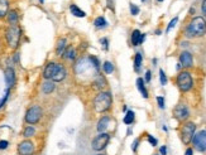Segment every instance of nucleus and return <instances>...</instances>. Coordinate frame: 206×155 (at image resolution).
Returning <instances> with one entry per match:
<instances>
[{
	"mask_svg": "<svg viewBox=\"0 0 206 155\" xmlns=\"http://www.w3.org/2000/svg\"><path fill=\"white\" fill-rule=\"evenodd\" d=\"M21 37H22V30L21 28L18 27L16 24L15 25H10L7 30V41H8V44L10 48H16L18 44H19V41H21Z\"/></svg>",
	"mask_w": 206,
	"mask_h": 155,
	"instance_id": "7ed1b4c3",
	"label": "nucleus"
},
{
	"mask_svg": "<svg viewBox=\"0 0 206 155\" xmlns=\"http://www.w3.org/2000/svg\"><path fill=\"white\" fill-rule=\"evenodd\" d=\"M42 115H43L42 108L38 105H34V106H32V107L28 108V111L25 113V121L28 124H37V122L41 120Z\"/></svg>",
	"mask_w": 206,
	"mask_h": 155,
	"instance_id": "423d86ee",
	"label": "nucleus"
},
{
	"mask_svg": "<svg viewBox=\"0 0 206 155\" xmlns=\"http://www.w3.org/2000/svg\"><path fill=\"white\" fill-rule=\"evenodd\" d=\"M9 2L8 0H0V18H4L8 13Z\"/></svg>",
	"mask_w": 206,
	"mask_h": 155,
	"instance_id": "412c9836",
	"label": "nucleus"
},
{
	"mask_svg": "<svg viewBox=\"0 0 206 155\" xmlns=\"http://www.w3.org/2000/svg\"><path fill=\"white\" fill-rule=\"evenodd\" d=\"M145 81L147 82L151 81V71H147V73H145Z\"/></svg>",
	"mask_w": 206,
	"mask_h": 155,
	"instance_id": "58836bf2",
	"label": "nucleus"
},
{
	"mask_svg": "<svg viewBox=\"0 0 206 155\" xmlns=\"http://www.w3.org/2000/svg\"><path fill=\"white\" fill-rule=\"evenodd\" d=\"M111 102H113V99H111L110 92H100L95 96V99L92 101L94 111L98 113H103L111 107Z\"/></svg>",
	"mask_w": 206,
	"mask_h": 155,
	"instance_id": "f257e3e1",
	"label": "nucleus"
},
{
	"mask_svg": "<svg viewBox=\"0 0 206 155\" xmlns=\"http://www.w3.org/2000/svg\"><path fill=\"white\" fill-rule=\"evenodd\" d=\"M94 24H95V27L96 28H104V27H106V20H105V18H103V16H99V18H96L95 19V22H94Z\"/></svg>",
	"mask_w": 206,
	"mask_h": 155,
	"instance_id": "bb28decb",
	"label": "nucleus"
},
{
	"mask_svg": "<svg viewBox=\"0 0 206 155\" xmlns=\"http://www.w3.org/2000/svg\"><path fill=\"white\" fill-rule=\"evenodd\" d=\"M109 140H110V135L106 134V132H101L100 135H98V136L92 140L91 146H92V149L95 151H101V150H104L106 148Z\"/></svg>",
	"mask_w": 206,
	"mask_h": 155,
	"instance_id": "0eeeda50",
	"label": "nucleus"
},
{
	"mask_svg": "<svg viewBox=\"0 0 206 155\" xmlns=\"http://www.w3.org/2000/svg\"><path fill=\"white\" fill-rule=\"evenodd\" d=\"M158 2H163V0H158Z\"/></svg>",
	"mask_w": 206,
	"mask_h": 155,
	"instance_id": "a18cd8bd",
	"label": "nucleus"
},
{
	"mask_svg": "<svg viewBox=\"0 0 206 155\" xmlns=\"http://www.w3.org/2000/svg\"><path fill=\"white\" fill-rule=\"evenodd\" d=\"M109 122H110V117H109V116H104V117H101V119L99 120V122H98V125H96V130H98L99 132H104V131L108 129Z\"/></svg>",
	"mask_w": 206,
	"mask_h": 155,
	"instance_id": "2eb2a0df",
	"label": "nucleus"
},
{
	"mask_svg": "<svg viewBox=\"0 0 206 155\" xmlns=\"http://www.w3.org/2000/svg\"><path fill=\"white\" fill-rule=\"evenodd\" d=\"M201 10H202V14L206 16V0H202V5H201Z\"/></svg>",
	"mask_w": 206,
	"mask_h": 155,
	"instance_id": "4c0bfd02",
	"label": "nucleus"
},
{
	"mask_svg": "<svg viewBox=\"0 0 206 155\" xmlns=\"http://www.w3.org/2000/svg\"><path fill=\"white\" fill-rule=\"evenodd\" d=\"M143 41H144V35H143L138 29H135V30L133 32V34H132V43H133V46H138V44H140Z\"/></svg>",
	"mask_w": 206,
	"mask_h": 155,
	"instance_id": "dca6fc26",
	"label": "nucleus"
},
{
	"mask_svg": "<svg viewBox=\"0 0 206 155\" xmlns=\"http://www.w3.org/2000/svg\"><path fill=\"white\" fill-rule=\"evenodd\" d=\"M34 134H35V129L32 127V126H28V127L24 130V134H23V135H24L25 138H32Z\"/></svg>",
	"mask_w": 206,
	"mask_h": 155,
	"instance_id": "c85d7f7f",
	"label": "nucleus"
},
{
	"mask_svg": "<svg viewBox=\"0 0 206 155\" xmlns=\"http://www.w3.org/2000/svg\"><path fill=\"white\" fill-rule=\"evenodd\" d=\"M130 11H132V14H133V15H137V14L139 13V8H138V7H135L134 4H130Z\"/></svg>",
	"mask_w": 206,
	"mask_h": 155,
	"instance_id": "2f4dec72",
	"label": "nucleus"
},
{
	"mask_svg": "<svg viewBox=\"0 0 206 155\" xmlns=\"http://www.w3.org/2000/svg\"><path fill=\"white\" fill-rule=\"evenodd\" d=\"M173 115H175V117H176L178 121H185V120L190 116V111H189V108H187L186 105L180 104V105H177V106L175 107Z\"/></svg>",
	"mask_w": 206,
	"mask_h": 155,
	"instance_id": "1a4fd4ad",
	"label": "nucleus"
},
{
	"mask_svg": "<svg viewBox=\"0 0 206 155\" xmlns=\"http://www.w3.org/2000/svg\"><path fill=\"white\" fill-rule=\"evenodd\" d=\"M104 72L108 73V74L113 73V72H114V66H113V63H111V62H105V63H104Z\"/></svg>",
	"mask_w": 206,
	"mask_h": 155,
	"instance_id": "cd10ccee",
	"label": "nucleus"
},
{
	"mask_svg": "<svg viewBox=\"0 0 206 155\" xmlns=\"http://www.w3.org/2000/svg\"><path fill=\"white\" fill-rule=\"evenodd\" d=\"M134 121V112L133 111H128L126 115L124 116V124L129 125V124H132Z\"/></svg>",
	"mask_w": 206,
	"mask_h": 155,
	"instance_id": "a878e982",
	"label": "nucleus"
},
{
	"mask_svg": "<svg viewBox=\"0 0 206 155\" xmlns=\"http://www.w3.org/2000/svg\"><path fill=\"white\" fill-rule=\"evenodd\" d=\"M138 144H139V140H135V141L133 143V146H132V150H133V151L137 150V145H138Z\"/></svg>",
	"mask_w": 206,
	"mask_h": 155,
	"instance_id": "a19ab883",
	"label": "nucleus"
},
{
	"mask_svg": "<svg viewBox=\"0 0 206 155\" xmlns=\"http://www.w3.org/2000/svg\"><path fill=\"white\" fill-rule=\"evenodd\" d=\"M177 86L182 92H187L190 91L194 86V81H192V76L190 72L183 71L177 76Z\"/></svg>",
	"mask_w": 206,
	"mask_h": 155,
	"instance_id": "20e7f679",
	"label": "nucleus"
},
{
	"mask_svg": "<svg viewBox=\"0 0 206 155\" xmlns=\"http://www.w3.org/2000/svg\"><path fill=\"white\" fill-rule=\"evenodd\" d=\"M8 96H9V91H7V93H5V96H4V99H3L2 101H0V107H2V106H4L5 101L8 100Z\"/></svg>",
	"mask_w": 206,
	"mask_h": 155,
	"instance_id": "e433bc0d",
	"label": "nucleus"
},
{
	"mask_svg": "<svg viewBox=\"0 0 206 155\" xmlns=\"http://www.w3.org/2000/svg\"><path fill=\"white\" fill-rule=\"evenodd\" d=\"M98 155H105V154H98Z\"/></svg>",
	"mask_w": 206,
	"mask_h": 155,
	"instance_id": "c03bdc74",
	"label": "nucleus"
},
{
	"mask_svg": "<svg viewBox=\"0 0 206 155\" xmlns=\"http://www.w3.org/2000/svg\"><path fill=\"white\" fill-rule=\"evenodd\" d=\"M67 48V39L66 38H60L57 41V46H56V53L57 55H62Z\"/></svg>",
	"mask_w": 206,
	"mask_h": 155,
	"instance_id": "4468645a",
	"label": "nucleus"
},
{
	"mask_svg": "<svg viewBox=\"0 0 206 155\" xmlns=\"http://www.w3.org/2000/svg\"><path fill=\"white\" fill-rule=\"evenodd\" d=\"M33 153H34V145L29 140L22 141L18 146V154L19 155H33Z\"/></svg>",
	"mask_w": 206,
	"mask_h": 155,
	"instance_id": "9b49d317",
	"label": "nucleus"
},
{
	"mask_svg": "<svg viewBox=\"0 0 206 155\" xmlns=\"http://www.w3.org/2000/svg\"><path fill=\"white\" fill-rule=\"evenodd\" d=\"M5 82H7L8 87H13L15 83V72L10 67L5 69Z\"/></svg>",
	"mask_w": 206,
	"mask_h": 155,
	"instance_id": "ddd939ff",
	"label": "nucleus"
},
{
	"mask_svg": "<svg viewBox=\"0 0 206 155\" xmlns=\"http://www.w3.org/2000/svg\"><path fill=\"white\" fill-rule=\"evenodd\" d=\"M185 155H194V150H192L191 148H189V149H187V150H186Z\"/></svg>",
	"mask_w": 206,
	"mask_h": 155,
	"instance_id": "ea45409f",
	"label": "nucleus"
},
{
	"mask_svg": "<svg viewBox=\"0 0 206 155\" xmlns=\"http://www.w3.org/2000/svg\"><path fill=\"white\" fill-rule=\"evenodd\" d=\"M177 22H178V18H173L172 20H171V23H170V25L167 27V32H170V30H171V29L176 25V23H177Z\"/></svg>",
	"mask_w": 206,
	"mask_h": 155,
	"instance_id": "7c9ffc66",
	"label": "nucleus"
},
{
	"mask_svg": "<svg viewBox=\"0 0 206 155\" xmlns=\"http://www.w3.org/2000/svg\"><path fill=\"white\" fill-rule=\"evenodd\" d=\"M142 2H145V0H142Z\"/></svg>",
	"mask_w": 206,
	"mask_h": 155,
	"instance_id": "49530a36",
	"label": "nucleus"
},
{
	"mask_svg": "<svg viewBox=\"0 0 206 155\" xmlns=\"http://www.w3.org/2000/svg\"><path fill=\"white\" fill-rule=\"evenodd\" d=\"M66 74H67V72H66L65 67H63L62 64H60V63H56L51 80H52L53 82H61L62 80L66 78Z\"/></svg>",
	"mask_w": 206,
	"mask_h": 155,
	"instance_id": "9d476101",
	"label": "nucleus"
},
{
	"mask_svg": "<svg viewBox=\"0 0 206 155\" xmlns=\"http://www.w3.org/2000/svg\"><path fill=\"white\" fill-rule=\"evenodd\" d=\"M70 10H71V13H72L75 16H79V18H84V16H85V13H84L80 8H77L76 5H71Z\"/></svg>",
	"mask_w": 206,
	"mask_h": 155,
	"instance_id": "5701e85b",
	"label": "nucleus"
},
{
	"mask_svg": "<svg viewBox=\"0 0 206 155\" xmlns=\"http://www.w3.org/2000/svg\"><path fill=\"white\" fill-rule=\"evenodd\" d=\"M39 2H41V3H44V0H39Z\"/></svg>",
	"mask_w": 206,
	"mask_h": 155,
	"instance_id": "37998d69",
	"label": "nucleus"
},
{
	"mask_svg": "<svg viewBox=\"0 0 206 155\" xmlns=\"http://www.w3.org/2000/svg\"><path fill=\"white\" fill-rule=\"evenodd\" d=\"M159 78H161V83L164 86L167 83V77H166V74H164V72L162 69L159 71Z\"/></svg>",
	"mask_w": 206,
	"mask_h": 155,
	"instance_id": "c756f323",
	"label": "nucleus"
},
{
	"mask_svg": "<svg viewBox=\"0 0 206 155\" xmlns=\"http://www.w3.org/2000/svg\"><path fill=\"white\" fill-rule=\"evenodd\" d=\"M8 22H9L10 25H15L18 23V14H16V11H10L8 14Z\"/></svg>",
	"mask_w": 206,
	"mask_h": 155,
	"instance_id": "b1692460",
	"label": "nucleus"
},
{
	"mask_svg": "<svg viewBox=\"0 0 206 155\" xmlns=\"http://www.w3.org/2000/svg\"><path fill=\"white\" fill-rule=\"evenodd\" d=\"M94 85H95V87L98 88H104L106 86V80H105V77L101 76L100 73H98L95 76V80H94Z\"/></svg>",
	"mask_w": 206,
	"mask_h": 155,
	"instance_id": "a211bd4d",
	"label": "nucleus"
},
{
	"mask_svg": "<svg viewBox=\"0 0 206 155\" xmlns=\"http://www.w3.org/2000/svg\"><path fill=\"white\" fill-rule=\"evenodd\" d=\"M137 87H138V90L140 91V93H142L143 97H144V99H148V91L145 90L144 80H143V78H138V80H137Z\"/></svg>",
	"mask_w": 206,
	"mask_h": 155,
	"instance_id": "aec40b11",
	"label": "nucleus"
},
{
	"mask_svg": "<svg viewBox=\"0 0 206 155\" xmlns=\"http://www.w3.org/2000/svg\"><path fill=\"white\" fill-rule=\"evenodd\" d=\"M142 61H143V58H142V54L140 53H137L135 54V60H134V69L138 72L140 69V66H142Z\"/></svg>",
	"mask_w": 206,
	"mask_h": 155,
	"instance_id": "393cba45",
	"label": "nucleus"
},
{
	"mask_svg": "<svg viewBox=\"0 0 206 155\" xmlns=\"http://www.w3.org/2000/svg\"><path fill=\"white\" fill-rule=\"evenodd\" d=\"M148 141L152 144V146H156V145H157V140L152 136V135H148Z\"/></svg>",
	"mask_w": 206,
	"mask_h": 155,
	"instance_id": "c9c22d12",
	"label": "nucleus"
},
{
	"mask_svg": "<svg viewBox=\"0 0 206 155\" xmlns=\"http://www.w3.org/2000/svg\"><path fill=\"white\" fill-rule=\"evenodd\" d=\"M63 54H65V55H63L65 60L73 61L75 58H76V49H75L72 46H70V47H67V48H66V51H65V53H63Z\"/></svg>",
	"mask_w": 206,
	"mask_h": 155,
	"instance_id": "f3484780",
	"label": "nucleus"
},
{
	"mask_svg": "<svg viewBox=\"0 0 206 155\" xmlns=\"http://www.w3.org/2000/svg\"><path fill=\"white\" fill-rule=\"evenodd\" d=\"M180 62H181V66L183 67H191L194 63L192 54L190 52H182L180 55Z\"/></svg>",
	"mask_w": 206,
	"mask_h": 155,
	"instance_id": "f8f14e48",
	"label": "nucleus"
},
{
	"mask_svg": "<svg viewBox=\"0 0 206 155\" xmlns=\"http://www.w3.org/2000/svg\"><path fill=\"white\" fill-rule=\"evenodd\" d=\"M54 66H56V63L51 62V63H48L47 67L44 68V71H43V77H44L46 80H51V77H52V74H53Z\"/></svg>",
	"mask_w": 206,
	"mask_h": 155,
	"instance_id": "6ab92c4d",
	"label": "nucleus"
},
{
	"mask_svg": "<svg viewBox=\"0 0 206 155\" xmlns=\"http://www.w3.org/2000/svg\"><path fill=\"white\" fill-rule=\"evenodd\" d=\"M157 102H158V106L161 107V108H164V99L163 97H157Z\"/></svg>",
	"mask_w": 206,
	"mask_h": 155,
	"instance_id": "f704fd0d",
	"label": "nucleus"
},
{
	"mask_svg": "<svg viewBox=\"0 0 206 155\" xmlns=\"http://www.w3.org/2000/svg\"><path fill=\"white\" fill-rule=\"evenodd\" d=\"M195 130H196V125L194 122L183 124V126L181 129V140L185 145H189L192 141V138L195 135Z\"/></svg>",
	"mask_w": 206,
	"mask_h": 155,
	"instance_id": "39448f33",
	"label": "nucleus"
},
{
	"mask_svg": "<svg viewBox=\"0 0 206 155\" xmlns=\"http://www.w3.org/2000/svg\"><path fill=\"white\" fill-rule=\"evenodd\" d=\"M101 43H103V49L106 51V49L109 48V41L106 39V38H103V39H101Z\"/></svg>",
	"mask_w": 206,
	"mask_h": 155,
	"instance_id": "72a5a7b5",
	"label": "nucleus"
},
{
	"mask_svg": "<svg viewBox=\"0 0 206 155\" xmlns=\"http://www.w3.org/2000/svg\"><path fill=\"white\" fill-rule=\"evenodd\" d=\"M192 143L196 150L205 151L206 150V130H201L197 134H195L192 138Z\"/></svg>",
	"mask_w": 206,
	"mask_h": 155,
	"instance_id": "6e6552de",
	"label": "nucleus"
},
{
	"mask_svg": "<svg viewBox=\"0 0 206 155\" xmlns=\"http://www.w3.org/2000/svg\"><path fill=\"white\" fill-rule=\"evenodd\" d=\"M205 33H206V20L202 16L194 18L186 29V35L190 38L202 37Z\"/></svg>",
	"mask_w": 206,
	"mask_h": 155,
	"instance_id": "f03ea898",
	"label": "nucleus"
},
{
	"mask_svg": "<svg viewBox=\"0 0 206 155\" xmlns=\"http://www.w3.org/2000/svg\"><path fill=\"white\" fill-rule=\"evenodd\" d=\"M42 91H43V93L49 95L51 92L54 91V83L51 82V81H46V82L43 83V86H42Z\"/></svg>",
	"mask_w": 206,
	"mask_h": 155,
	"instance_id": "4be33fe9",
	"label": "nucleus"
},
{
	"mask_svg": "<svg viewBox=\"0 0 206 155\" xmlns=\"http://www.w3.org/2000/svg\"><path fill=\"white\" fill-rule=\"evenodd\" d=\"M9 146V143L7 140H0V150H4Z\"/></svg>",
	"mask_w": 206,
	"mask_h": 155,
	"instance_id": "473e14b6",
	"label": "nucleus"
},
{
	"mask_svg": "<svg viewBox=\"0 0 206 155\" xmlns=\"http://www.w3.org/2000/svg\"><path fill=\"white\" fill-rule=\"evenodd\" d=\"M159 151H161V154H162V155H166V153H167V149H166V146H162Z\"/></svg>",
	"mask_w": 206,
	"mask_h": 155,
	"instance_id": "79ce46f5",
	"label": "nucleus"
}]
</instances>
